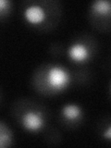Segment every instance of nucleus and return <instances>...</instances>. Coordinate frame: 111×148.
Instances as JSON below:
<instances>
[{"instance_id": "nucleus-9", "label": "nucleus", "mask_w": 111, "mask_h": 148, "mask_svg": "<svg viewBox=\"0 0 111 148\" xmlns=\"http://www.w3.org/2000/svg\"><path fill=\"white\" fill-rule=\"evenodd\" d=\"M104 136L106 137L108 139H110L111 138V129H110V127H108V131L106 132V133L104 134Z\"/></svg>"}, {"instance_id": "nucleus-7", "label": "nucleus", "mask_w": 111, "mask_h": 148, "mask_svg": "<svg viewBox=\"0 0 111 148\" xmlns=\"http://www.w3.org/2000/svg\"><path fill=\"white\" fill-rule=\"evenodd\" d=\"M62 114L65 119L69 120H73L78 119L81 116V109L76 105H68L63 108Z\"/></svg>"}, {"instance_id": "nucleus-1", "label": "nucleus", "mask_w": 111, "mask_h": 148, "mask_svg": "<svg viewBox=\"0 0 111 148\" xmlns=\"http://www.w3.org/2000/svg\"><path fill=\"white\" fill-rule=\"evenodd\" d=\"M68 72L58 66L45 64L38 68L34 75V84L42 94H55L64 89L69 83Z\"/></svg>"}, {"instance_id": "nucleus-10", "label": "nucleus", "mask_w": 111, "mask_h": 148, "mask_svg": "<svg viewBox=\"0 0 111 148\" xmlns=\"http://www.w3.org/2000/svg\"><path fill=\"white\" fill-rule=\"evenodd\" d=\"M0 97H1V95H0Z\"/></svg>"}, {"instance_id": "nucleus-4", "label": "nucleus", "mask_w": 111, "mask_h": 148, "mask_svg": "<svg viewBox=\"0 0 111 148\" xmlns=\"http://www.w3.org/2000/svg\"><path fill=\"white\" fill-rule=\"evenodd\" d=\"M25 18L28 21L34 25H43L48 18L47 9L44 8L43 2L41 3V5H31L25 10Z\"/></svg>"}, {"instance_id": "nucleus-2", "label": "nucleus", "mask_w": 111, "mask_h": 148, "mask_svg": "<svg viewBox=\"0 0 111 148\" xmlns=\"http://www.w3.org/2000/svg\"><path fill=\"white\" fill-rule=\"evenodd\" d=\"M91 24L101 32H108L110 28V2L108 0H97L91 5Z\"/></svg>"}, {"instance_id": "nucleus-6", "label": "nucleus", "mask_w": 111, "mask_h": 148, "mask_svg": "<svg viewBox=\"0 0 111 148\" xmlns=\"http://www.w3.org/2000/svg\"><path fill=\"white\" fill-rule=\"evenodd\" d=\"M69 56L71 58L76 61H82V60L85 59L88 56V52L86 48L83 45L80 44H76L71 46L69 49Z\"/></svg>"}, {"instance_id": "nucleus-5", "label": "nucleus", "mask_w": 111, "mask_h": 148, "mask_svg": "<svg viewBox=\"0 0 111 148\" xmlns=\"http://www.w3.org/2000/svg\"><path fill=\"white\" fill-rule=\"evenodd\" d=\"M13 132L6 123L0 121V148H6L12 145Z\"/></svg>"}, {"instance_id": "nucleus-3", "label": "nucleus", "mask_w": 111, "mask_h": 148, "mask_svg": "<svg viewBox=\"0 0 111 148\" xmlns=\"http://www.w3.org/2000/svg\"><path fill=\"white\" fill-rule=\"evenodd\" d=\"M21 123L28 131H38L44 126V118L41 111L34 108L26 110L20 119Z\"/></svg>"}, {"instance_id": "nucleus-8", "label": "nucleus", "mask_w": 111, "mask_h": 148, "mask_svg": "<svg viewBox=\"0 0 111 148\" xmlns=\"http://www.w3.org/2000/svg\"><path fill=\"white\" fill-rule=\"evenodd\" d=\"M9 7H10V2L7 1V0H0V15H3V14H6Z\"/></svg>"}]
</instances>
